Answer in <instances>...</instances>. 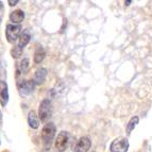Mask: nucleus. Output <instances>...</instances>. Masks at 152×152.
Here are the masks:
<instances>
[{"mask_svg":"<svg viewBox=\"0 0 152 152\" xmlns=\"http://www.w3.org/2000/svg\"><path fill=\"white\" fill-rule=\"evenodd\" d=\"M35 83L33 80H23L21 82H18V91L23 97L30 95L34 91Z\"/></svg>","mask_w":152,"mask_h":152,"instance_id":"nucleus-6","label":"nucleus"},{"mask_svg":"<svg viewBox=\"0 0 152 152\" xmlns=\"http://www.w3.org/2000/svg\"><path fill=\"white\" fill-rule=\"evenodd\" d=\"M21 33V27L20 25H7L5 27V36L8 39L9 43H15L16 41H18L19 35Z\"/></svg>","mask_w":152,"mask_h":152,"instance_id":"nucleus-3","label":"nucleus"},{"mask_svg":"<svg viewBox=\"0 0 152 152\" xmlns=\"http://www.w3.org/2000/svg\"><path fill=\"white\" fill-rule=\"evenodd\" d=\"M132 1H124V4L126 5H130V3H131Z\"/></svg>","mask_w":152,"mask_h":152,"instance_id":"nucleus-18","label":"nucleus"},{"mask_svg":"<svg viewBox=\"0 0 152 152\" xmlns=\"http://www.w3.org/2000/svg\"><path fill=\"white\" fill-rule=\"evenodd\" d=\"M129 149V142L127 138L118 137L115 140H113L110 146L111 152H127Z\"/></svg>","mask_w":152,"mask_h":152,"instance_id":"nucleus-5","label":"nucleus"},{"mask_svg":"<svg viewBox=\"0 0 152 152\" xmlns=\"http://www.w3.org/2000/svg\"><path fill=\"white\" fill-rule=\"evenodd\" d=\"M31 41V34L29 32L28 29H25L23 32L20 33L19 38H18V46L20 47L21 49H23L26 46L28 45Z\"/></svg>","mask_w":152,"mask_h":152,"instance_id":"nucleus-9","label":"nucleus"},{"mask_svg":"<svg viewBox=\"0 0 152 152\" xmlns=\"http://www.w3.org/2000/svg\"><path fill=\"white\" fill-rule=\"evenodd\" d=\"M28 124L32 129H37L39 127V118L35 111H30L28 114Z\"/></svg>","mask_w":152,"mask_h":152,"instance_id":"nucleus-11","label":"nucleus"},{"mask_svg":"<svg viewBox=\"0 0 152 152\" xmlns=\"http://www.w3.org/2000/svg\"><path fill=\"white\" fill-rule=\"evenodd\" d=\"M46 77H47V69L41 68L38 69V70H36L33 81H34L35 84H43L44 81L46 80Z\"/></svg>","mask_w":152,"mask_h":152,"instance_id":"nucleus-12","label":"nucleus"},{"mask_svg":"<svg viewBox=\"0 0 152 152\" xmlns=\"http://www.w3.org/2000/svg\"><path fill=\"white\" fill-rule=\"evenodd\" d=\"M2 8V2H1V1H0V9Z\"/></svg>","mask_w":152,"mask_h":152,"instance_id":"nucleus-19","label":"nucleus"},{"mask_svg":"<svg viewBox=\"0 0 152 152\" xmlns=\"http://www.w3.org/2000/svg\"><path fill=\"white\" fill-rule=\"evenodd\" d=\"M8 2H9V4H10L11 7H14V5H16L18 3V0H9Z\"/></svg>","mask_w":152,"mask_h":152,"instance_id":"nucleus-17","label":"nucleus"},{"mask_svg":"<svg viewBox=\"0 0 152 152\" xmlns=\"http://www.w3.org/2000/svg\"><path fill=\"white\" fill-rule=\"evenodd\" d=\"M45 56H46L45 49H44L42 46H37V47H36V49H35V52H34V56H33L34 63L39 64L41 62H43Z\"/></svg>","mask_w":152,"mask_h":152,"instance_id":"nucleus-13","label":"nucleus"},{"mask_svg":"<svg viewBox=\"0 0 152 152\" xmlns=\"http://www.w3.org/2000/svg\"><path fill=\"white\" fill-rule=\"evenodd\" d=\"M9 102V87L4 81L0 80V104L5 107Z\"/></svg>","mask_w":152,"mask_h":152,"instance_id":"nucleus-8","label":"nucleus"},{"mask_svg":"<svg viewBox=\"0 0 152 152\" xmlns=\"http://www.w3.org/2000/svg\"><path fill=\"white\" fill-rule=\"evenodd\" d=\"M138 121H140V118H138L137 116L132 117L131 119H130L129 124H127V134H130V133L132 132V130H134V128L137 126Z\"/></svg>","mask_w":152,"mask_h":152,"instance_id":"nucleus-15","label":"nucleus"},{"mask_svg":"<svg viewBox=\"0 0 152 152\" xmlns=\"http://www.w3.org/2000/svg\"><path fill=\"white\" fill-rule=\"evenodd\" d=\"M91 147V140H89L88 137L84 136L81 137L78 140L77 145L75 146L74 152H87Z\"/></svg>","mask_w":152,"mask_h":152,"instance_id":"nucleus-7","label":"nucleus"},{"mask_svg":"<svg viewBox=\"0 0 152 152\" xmlns=\"http://www.w3.org/2000/svg\"><path fill=\"white\" fill-rule=\"evenodd\" d=\"M23 54V49L19 47V46H15V47H13L12 49H11V56H12L13 58H18L19 56Z\"/></svg>","mask_w":152,"mask_h":152,"instance_id":"nucleus-16","label":"nucleus"},{"mask_svg":"<svg viewBox=\"0 0 152 152\" xmlns=\"http://www.w3.org/2000/svg\"><path fill=\"white\" fill-rule=\"evenodd\" d=\"M29 68H30V60L27 58L21 60L20 63L18 64V66H17V70L23 75L27 74L29 71Z\"/></svg>","mask_w":152,"mask_h":152,"instance_id":"nucleus-14","label":"nucleus"},{"mask_svg":"<svg viewBox=\"0 0 152 152\" xmlns=\"http://www.w3.org/2000/svg\"><path fill=\"white\" fill-rule=\"evenodd\" d=\"M56 124L52 122H48L44 126L43 130H42V140H43L44 146H45L46 150L50 149L51 144L53 142L54 136H56Z\"/></svg>","mask_w":152,"mask_h":152,"instance_id":"nucleus-1","label":"nucleus"},{"mask_svg":"<svg viewBox=\"0 0 152 152\" xmlns=\"http://www.w3.org/2000/svg\"><path fill=\"white\" fill-rule=\"evenodd\" d=\"M0 116H1V113H0Z\"/></svg>","mask_w":152,"mask_h":152,"instance_id":"nucleus-20","label":"nucleus"},{"mask_svg":"<svg viewBox=\"0 0 152 152\" xmlns=\"http://www.w3.org/2000/svg\"><path fill=\"white\" fill-rule=\"evenodd\" d=\"M69 144V135L66 131H62L58 137L56 138L54 142V152H64L67 148H68Z\"/></svg>","mask_w":152,"mask_h":152,"instance_id":"nucleus-4","label":"nucleus"},{"mask_svg":"<svg viewBox=\"0 0 152 152\" xmlns=\"http://www.w3.org/2000/svg\"><path fill=\"white\" fill-rule=\"evenodd\" d=\"M52 102L49 99H44L39 104L38 109V118L41 119L42 122H47L51 116H52Z\"/></svg>","mask_w":152,"mask_h":152,"instance_id":"nucleus-2","label":"nucleus"},{"mask_svg":"<svg viewBox=\"0 0 152 152\" xmlns=\"http://www.w3.org/2000/svg\"><path fill=\"white\" fill-rule=\"evenodd\" d=\"M25 19V13L21 10H15L10 14V20L13 25H19Z\"/></svg>","mask_w":152,"mask_h":152,"instance_id":"nucleus-10","label":"nucleus"}]
</instances>
